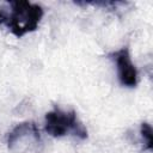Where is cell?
Listing matches in <instances>:
<instances>
[{
	"mask_svg": "<svg viewBox=\"0 0 153 153\" xmlns=\"http://www.w3.org/2000/svg\"><path fill=\"white\" fill-rule=\"evenodd\" d=\"M8 7L10 13L5 25L16 37L20 38L27 32L38 29L39 22L44 14L42 6L29 1H10Z\"/></svg>",
	"mask_w": 153,
	"mask_h": 153,
	"instance_id": "1",
	"label": "cell"
},
{
	"mask_svg": "<svg viewBox=\"0 0 153 153\" xmlns=\"http://www.w3.org/2000/svg\"><path fill=\"white\" fill-rule=\"evenodd\" d=\"M44 130L53 137H62L67 133H73V135L81 140L87 137V130L78 120L76 112L74 110L63 111L59 106L45 114Z\"/></svg>",
	"mask_w": 153,
	"mask_h": 153,
	"instance_id": "2",
	"label": "cell"
},
{
	"mask_svg": "<svg viewBox=\"0 0 153 153\" xmlns=\"http://www.w3.org/2000/svg\"><path fill=\"white\" fill-rule=\"evenodd\" d=\"M111 56L116 62L120 84L122 86H126L129 88L135 87L137 85L139 76H137V69L135 68L134 63L131 62L129 49L127 47L121 48L116 53L111 54Z\"/></svg>",
	"mask_w": 153,
	"mask_h": 153,
	"instance_id": "3",
	"label": "cell"
},
{
	"mask_svg": "<svg viewBox=\"0 0 153 153\" xmlns=\"http://www.w3.org/2000/svg\"><path fill=\"white\" fill-rule=\"evenodd\" d=\"M32 137L37 142L41 141L39 131L37 126L33 122H22L18 123L7 135V146L10 149H12L24 137Z\"/></svg>",
	"mask_w": 153,
	"mask_h": 153,
	"instance_id": "4",
	"label": "cell"
},
{
	"mask_svg": "<svg viewBox=\"0 0 153 153\" xmlns=\"http://www.w3.org/2000/svg\"><path fill=\"white\" fill-rule=\"evenodd\" d=\"M140 134H141V137L145 141L143 149L152 152L153 151V131H152L151 124L147 123V122H142L141 126H140Z\"/></svg>",
	"mask_w": 153,
	"mask_h": 153,
	"instance_id": "5",
	"label": "cell"
}]
</instances>
